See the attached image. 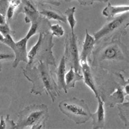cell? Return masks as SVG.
Returning <instances> with one entry per match:
<instances>
[{"instance_id":"484cf974","label":"cell","mask_w":129,"mask_h":129,"mask_svg":"<svg viewBox=\"0 0 129 129\" xmlns=\"http://www.w3.org/2000/svg\"><path fill=\"white\" fill-rule=\"evenodd\" d=\"M81 5H92L94 1L104 2V0H77Z\"/></svg>"},{"instance_id":"9a60e30c","label":"cell","mask_w":129,"mask_h":129,"mask_svg":"<svg viewBox=\"0 0 129 129\" xmlns=\"http://www.w3.org/2000/svg\"><path fill=\"white\" fill-rule=\"evenodd\" d=\"M83 80L82 75H81L79 73L75 71L73 67H71L70 70L66 73L65 82L67 89L68 90L70 88L75 87L76 82Z\"/></svg>"},{"instance_id":"d6986e66","label":"cell","mask_w":129,"mask_h":129,"mask_svg":"<svg viewBox=\"0 0 129 129\" xmlns=\"http://www.w3.org/2000/svg\"><path fill=\"white\" fill-rule=\"evenodd\" d=\"M16 123L14 121L11 120L9 119V115H7L6 119L1 117L0 120V129L5 128H14L15 129Z\"/></svg>"},{"instance_id":"ffe728a7","label":"cell","mask_w":129,"mask_h":129,"mask_svg":"<svg viewBox=\"0 0 129 129\" xmlns=\"http://www.w3.org/2000/svg\"><path fill=\"white\" fill-rule=\"evenodd\" d=\"M50 28L51 32V36L52 37L55 36L58 38H59V37H63L65 33V31H64L63 27L58 24V23L50 25Z\"/></svg>"},{"instance_id":"2e32d148","label":"cell","mask_w":129,"mask_h":129,"mask_svg":"<svg viewBox=\"0 0 129 129\" xmlns=\"http://www.w3.org/2000/svg\"><path fill=\"white\" fill-rule=\"evenodd\" d=\"M39 14L49 20H53L60 22L67 23L65 15L51 9H43L39 12Z\"/></svg>"},{"instance_id":"5b68a950","label":"cell","mask_w":129,"mask_h":129,"mask_svg":"<svg viewBox=\"0 0 129 129\" xmlns=\"http://www.w3.org/2000/svg\"><path fill=\"white\" fill-rule=\"evenodd\" d=\"M93 66L99 65L104 62H120L126 60V53L119 40H114L105 45L93 54Z\"/></svg>"},{"instance_id":"44dd1931","label":"cell","mask_w":129,"mask_h":129,"mask_svg":"<svg viewBox=\"0 0 129 129\" xmlns=\"http://www.w3.org/2000/svg\"><path fill=\"white\" fill-rule=\"evenodd\" d=\"M111 96L113 97V105L123 103L124 100V95L123 91L120 88L117 89L116 91H115V92L113 93L112 95H111Z\"/></svg>"},{"instance_id":"8992f818","label":"cell","mask_w":129,"mask_h":129,"mask_svg":"<svg viewBox=\"0 0 129 129\" xmlns=\"http://www.w3.org/2000/svg\"><path fill=\"white\" fill-rule=\"evenodd\" d=\"M28 39L26 37H23L18 42H15L11 35H7L3 44L10 47L14 52L15 56L14 62L13 63V67L15 68L18 66L21 62L28 63V52L27 51V44Z\"/></svg>"},{"instance_id":"cb8c5ba5","label":"cell","mask_w":129,"mask_h":129,"mask_svg":"<svg viewBox=\"0 0 129 129\" xmlns=\"http://www.w3.org/2000/svg\"><path fill=\"white\" fill-rule=\"evenodd\" d=\"M0 32L1 33L2 35L5 37L10 34L11 32V29L9 26L8 23H6L5 25H0Z\"/></svg>"},{"instance_id":"7a4b0ae2","label":"cell","mask_w":129,"mask_h":129,"mask_svg":"<svg viewBox=\"0 0 129 129\" xmlns=\"http://www.w3.org/2000/svg\"><path fill=\"white\" fill-rule=\"evenodd\" d=\"M49 118L48 107L45 104L32 105L19 112L15 129L30 127L40 129L45 127Z\"/></svg>"},{"instance_id":"6da1fadb","label":"cell","mask_w":129,"mask_h":129,"mask_svg":"<svg viewBox=\"0 0 129 129\" xmlns=\"http://www.w3.org/2000/svg\"><path fill=\"white\" fill-rule=\"evenodd\" d=\"M23 73L26 79L33 84L31 93L42 95L45 91L50 96L52 103L60 95L48 63L39 61L30 68L23 69Z\"/></svg>"},{"instance_id":"30bf717a","label":"cell","mask_w":129,"mask_h":129,"mask_svg":"<svg viewBox=\"0 0 129 129\" xmlns=\"http://www.w3.org/2000/svg\"><path fill=\"white\" fill-rule=\"evenodd\" d=\"M95 44L96 42L94 36L90 35L88 29H86L82 49L80 56V63L88 62Z\"/></svg>"},{"instance_id":"4316f807","label":"cell","mask_w":129,"mask_h":129,"mask_svg":"<svg viewBox=\"0 0 129 129\" xmlns=\"http://www.w3.org/2000/svg\"><path fill=\"white\" fill-rule=\"evenodd\" d=\"M7 23V22L6 18L5 15L0 13V25H5Z\"/></svg>"},{"instance_id":"ac0fdd59","label":"cell","mask_w":129,"mask_h":129,"mask_svg":"<svg viewBox=\"0 0 129 129\" xmlns=\"http://www.w3.org/2000/svg\"><path fill=\"white\" fill-rule=\"evenodd\" d=\"M128 102H127L124 104H118V107L119 111V115L126 126H128Z\"/></svg>"},{"instance_id":"7402d4cb","label":"cell","mask_w":129,"mask_h":129,"mask_svg":"<svg viewBox=\"0 0 129 129\" xmlns=\"http://www.w3.org/2000/svg\"><path fill=\"white\" fill-rule=\"evenodd\" d=\"M14 55H13V54L6 53L0 52V72L1 71L2 64L3 62L14 59Z\"/></svg>"},{"instance_id":"5bb4252c","label":"cell","mask_w":129,"mask_h":129,"mask_svg":"<svg viewBox=\"0 0 129 129\" xmlns=\"http://www.w3.org/2000/svg\"><path fill=\"white\" fill-rule=\"evenodd\" d=\"M66 59L65 57L63 56L60 59L58 67H57L56 71L57 86L59 90H63L66 93H68L66 82L65 75L66 73Z\"/></svg>"},{"instance_id":"7c38bea8","label":"cell","mask_w":129,"mask_h":129,"mask_svg":"<svg viewBox=\"0 0 129 129\" xmlns=\"http://www.w3.org/2000/svg\"><path fill=\"white\" fill-rule=\"evenodd\" d=\"M80 67L81 70H82L83 73L82 76L84 83L90 88L91 90H92L95 97H97L99 95V94L94 82L90 67L88 64V62H81Z\"/></svg>"},{"instance_id":"83f0119b","label":"cell","mask_w":129,"mask_h":129,"mask_svg":"<svg viewBox=\"0 0 129 129\" xmlns=\"http://www.w3.org/2000/svg\"><path fill=\"white\" fill-rule=\"evenodd\" d=\"M37 1H44V2H48L49 3H51V2L52 1V2L55 4V5H58L59 6L60 3H57L55 2L56 0H37ZM65 1H67V0H65Z\"/></svg>"},{"instance_id":"52a82bcc","label":"cell","mask_w":129,"mask_h":129,"mask_svg":"<svg viewBox=\"0 0 129 129\" xmlns=\"http://www.w3.org/2000/svg\"><path fill=\"white\" fill-rule=\"evenodd\" d=\"M65 52L66 55L64 57L66 61H69L71 67H73L75 71L80 73L81 70L80 56L77 46V37L75 35H71L70 38L67 40Z\"/></svg>"},{"instance_id":"603a6c76","label":"cell","mask_w":129,"mask_h":129,"mask_svg":"<svg viewBox=\"0 0 129 129\" xmlns=\"http://www.w3.org/2000/svg\"><path fill=\"white\" fill-rule=\"evenodd\" d=\"M38 28V23H31V26H30L29 29L26 35V37L28 40L32 38V37L35 35Z\"/></svg>"},{"instance_id":"e0dca14e","label":"cell","mask_w":129,"mask_h":129,"mask_svg":"<svg viewBox=\"0 0 129 129\" xmlns=\"http://www.w3.org/2000/svg\"><path fill=\"white\" fill-rule=\"evenodd\" d=\"M76 12L75 7L68 8L65 11V16L66 18L67 22L68 23L71 29V35H74V29L76 25V20L75 17V13Z\"/></svg>"},{"instance_id":"9c48e42d","label":"cell","mask_w":129,"mask_h":129,"mask_svg":"<svg viewBox=\"0 0 129 129\" xmlns=\"http://www.w3.org/2000/svg\"><path fill=\"white\" fill-rule=\"evenodd\" d=\"M96 98H97L98 102L97 110L95 113H91V118L93 119V128H104L105 124L104 102L99 95Z\"/></svg>"},{"instance_id":"f1b7e54d","label":"cell","mask_w":129,"mask_h":129,"mask_svg":"<svg viewBox=\"0 0 129 129\" xmlns=\"http://www.w3.org/2000/svg\"><path fill=\"white\" fill-rule=\"evenodd\" d=\"M5 38V37L2 35L1 32H0V43L3 44V42H4Z\"/></svg>"},{"instance_id":"d4e9b609","label":"cell","mask_w":129,"mask_h":129,"mask_svg":"<svg viewBox=\"0 0 129 129\" xmlns=\"http://www.w3.org/2000/svg\"><path fill=\"white\" fill-rule=\"evenodd\" d=\"M16 8L17 7L15 6L12 4H10L9 3V7L7 9V18L9 20L13 18V15H14V13Z\"/></svg>"},{"instance_id":"8fae6325","label":"cell","mask_w":129,"mask_h":129,"mask_svg":"<svg viewBox=\"0 0 129 129\" xmlns=\"http://www.w3.org/2000/svg\"><path fill=\"white\" fill-rule=\"evenodd\" d=\"M128 5H112L109 2L103 9L102 14L106 17L108 20H110L116 16L128 13Z\"/></svg>"},{"instance_id":"ba28073f","label":"cell","mask_w":129,"mask_h":129,"mask_svg":"<svg viewBox=\"0 0 129 129\" xmlns=\"http://www.w3.org/2000/svg\"><path fill=\"white\" fill-rule=\"evenodd\" d=\"M128 12L116 16L115 18L109 20V21L105 23L99 30H98L93 35L96 43L99 42L104 37L119 28L123 25L125 21H126V19H128Z\"/></svg>"},{"instance_id":"f546056e","label":"cell","mask_w":129,"mask_h":129,"mask_svg":"<svg viewBox=\"0 0 129 129\" xmlns=\"http://www.w3.org/2000/svg\"><path fill=\"white\" fill-rule=\"evenodd\" d=\"M104 1L105 2H107V1H108V0H104Z\"/></svg>"},{"instance_id":"3957f363","label":"cell","mask_w":129,"mask_h":129,"mask_svg":"<svg viewBox=\"0 0 129 129\" xmlns=\"http://www.w3.org/2000/svg\"><path fill=\"white\" fill-rule=\"evenodd\" d=\"M50 37L46 34L40 32L37 43L28 52V63L25 68H30L39 61L46 62L56 67L55 58L52 55L51 49L53 46L52 41L46 45Z\"/></svg>"},{"instance_id":"4fadbf2b","label":"cell","mask_w":129,"mask_h":129,"mask_svg":"<svg viewBox=\"0 0 129 129\" xmlns=\"http://www.w3.org/2000/svg\"><path fill=\"white\" fill-rule=\"evenodd\" d=\"M23 13L26 15L25 21L27 23H38L39 12L28 0H23Z\"/></svg>"},{"instance_id":"277c9868","label":"cell","mask_w":129,"mask_h":129,"mask_svg":"<svg viewBox=\"0 0 129 129\" xmlns=\"http://www.w3.org/2000/svg\"><path fill=\"white\" fill-rule=\"evenodd\" d=\"M60 112L76 124H83L91 118L89 107L83 100L76 98L62 101L59 104Z\"/></svg>"}]
</instances>
